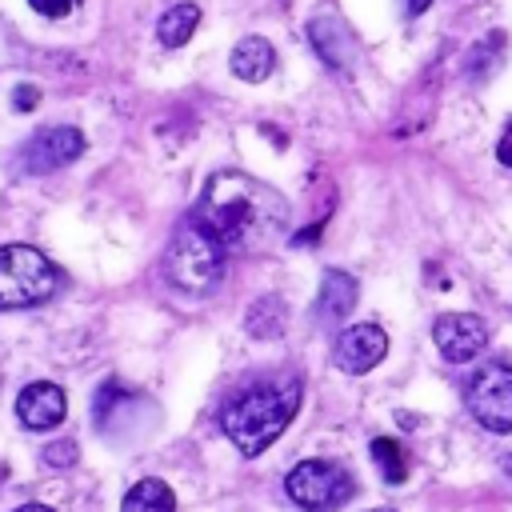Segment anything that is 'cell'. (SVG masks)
<instances>
[{
	"mask_svg": "<svg viewBox=\"0 0 512 512\" xmlns=\"http://www.w3.org/2000/svg\"><path fill=\"white\" fill-rule=\"evenodd\" d=\"M192 220L228 252H264L288 228V204L272 184L240 168H220L208 176Z\"/></svg>",
	"mask_w": 512,
	"mask_h": 512,
	"instance_id": "6da1fadb",
	"label": "cell"
},
{
	"mask_svg": "<svg viewBox=\"0 0 512 512\" xmlns=\"http://www.w3.org/2000/svg\"><path fill=\"white\" fill-rule=\"evenodd\" d=\"M300 408V380H260L252 388H240L224 412H220V428L224 436L244 452V456H260L296 416Z\"/></svg>",
	"mask_w": 512,
	"mask_h": 512,
	"instance_id": "7a4b0ae2",
	"label": "cell"
},
{
	"mask_svg": "<svg viewBox=\"0 0 512 512\" xmlns=\"http://www.w3.org/2000/svg\"><path fill=\"white\" fill-rule=\"evenodd\" d=\"M224 256L228 248L188 216L164 248V280L184 296H212L228 272Z\"/></svg>",
	"mask_w": 512,
	"mask_h": 512,
	"instance_id": "3957f363",
	"label": "cell"
},
{
	"mask_svg": "<svg viewBox=\"0 0 512 512\" xmlns=\"http://www.w3.org/2000/svg\"><path fill=\"white\" fill-rule=\"evenodd\" d=\"M60 284H64V272L32 244L0 248V312L44 304L60 292Z\"/></svg>",
	"mask_w": 512,
	"mask_h": 512,
	"instance_id": "277c9868",
	"label": "cell"
},
{
	"mask_svg": "<svg viewBox=\"0 0 512 512\" xmlns=\"http://www.w3.org/2000/svg\"><path fill=\"white\" fill-rule=\"evenodd\" d=\"M284 488H288V500L300 504L304 512H336L356 492L352 472L336 460H300L288 472Z\"/></svg>",
	"mask_w": 512,
	"mask_h": 512,
	"instance_id": "5b68a950",
	"label": "cell"
},
{
	"mask_svg": "<svg viewBox=\"0 0 512 512\" xmlns=\"http://www.w3.org/2000/svg\"><path fill=\"white\" fill-rule=\"evenodd\" d=\"M464 408L480 428L508 436L512 432V364H484L464 388Z\"/></svg>",
	"mask_w": 512,
	"mask_h": 512,
	"instance_id": "8992f818",
	"label": "cell"
},
{
	"mask_svg": "<svg viewBox=\"0 0 512 512\" xmlns=\"http://www.w3.org/2000/svg\"><path fill=\"white\" fill-rule=\"evenodd\" d=\"M80 152H84V136H80V128H64V124H56V128H40V132L16 152V168H20L24 176H48V172L72 164Z\"/></svg>",
	"mask_w": 512,
	"mask_h": 512,
	"instance_id": "52a82bcc",
	"label": "cell"
},
{
	"mask_svg": "<svg viewBox=\"0 0 512 512\" xmlns=\"http://www.w3.org/2000/svg\"><path fill=\"white\" fill-rule=\"evenodd\" d=\"M432 340L448 364H468L488 348V324L476 312H444L432 324Z\"/></svg>",
	"mask_w": 512,
	"mask_h": 512,
	"instance_id": "ba28073f",
	"label": "cell"
},
{
	"mask_svg": "<svg viewBox=\"0 0 512 512\" xmlns=\"http://www.w3.org/2000/svg\"><path fill=\"white\" fill-rule=\"evenodd\" d=\"M388 356V336L380 324L364 320V324H352L336 336V348H332V360L340 372H352V376H364L372 372L380 360Z\"/></svg>",
	"mask_w": 512,
	"mask_h": 512,
	"instance_id": "9c48e42d",
	"label": "cell"
},
{
	"mask_svg": "<svg viewBox=\"0 0 512 512\" xmlns=\"http://www.w3.org/2000/svg\"><path fill=\"white\" fill-rule=\"evenodd\" d=\"M136 412H152V404L144 396L120 388L116 380H108L92 400V416L108 440H132V424L144 428V420H136Z\"/></svg>",
	"mask_w": 512,
	"mask_h": 512,
	"instance_id": "30bf717a",
	"label": "cell"
},
{
	"mask_svg": "<svg viewBox=\"0 0 512 512\" xmlns=\"http://www.w3.org/2000/svg\"><path fill=\"white\" fill-rule=\"evenodd\" d=\"M68 412V396L60 384L52 380H36V384H24V392L16 396V416L28 432H48L64 420Z\"/></svg>",
	"mask_w": 512,
	"mask_h": 512,
	"instance_id": "8fae6325",
	"label": "cell"
},
{
	"mask_svg": "<svg viewBox=\"0 0 512 512\" xmlns=\"http://www.w3.org/2000/svg\"><path fill=\"white\" fill-rule=\"evenodd\" d=\"M308 40H312V48L320 52V60H324L328 68L344 72V68L352 64V36H348V28H344L336 16H316V20L308 24Z\"/></svg>",
	"mask_w": 512,
	"mask_h": 512,
	"instance_id": "7c38bea8",
	"label": "cell"
},
{
	"mask_svg": "<svg viewBox=\"0 0 512 512\" xmlns=\"http://www.w3.org/2000/svg\"><path fill=\"white\" fill-rule=\"evenodd\" d=\"M356 292H360V288H356V280H352L348 272L328 268L324 280H320V296H316V320H320V324H340V320L352 312Z\"/></svg>",
	"mask_w": 512,
	"mask_h": 512,
	"instance_id": "4fadbf2b",
	"label": "cell"
},
{
	"mask_svg": "<svg viewBox=\"0 0 512 512\" xmlns=\"http://www.w3.org/2000/svg\"><path fill=\"white\" fill-rule=\"evenodd\" d=\"M228 68H232L240 80L260 84V80H268V76H272V68H276V48H272L264 36H244V40L232 48Z\"/></svg>",
	"mask_w": 512,
	"mask_h": 512,
	"instance_id": "5bb4252c",
	"label": "cell"
},
{
	"mask_svg": "<svg viewBox=\"0 0 512 512\" xmlns=\"http://www.w3.org/2000/svg\"><path fill=\"white\" fill-rule=\"evenodd\" d=\"M120 512H176V496L164 480L148 476V480H136L120 504Z\"/></svg>",
	"mask_w": 512,
	"mask_h": 512,
	"instance_id": "9a60e30c",
	"label": "cell"
},
{
	"mask_svg": "<svg viewBox=\"0 0 512 512\" xmlns=\"http://www.w3.org/2000/svg\"><path fill=\"white\" fill-rule=\"evenodd\" d=\"M196 24H200V8H196V4H172V8L156 20V40H160L164 48H180V44L192 40Z\"/></svg>",
	"mask_w": 512,
	"mask_h": 512,
	"instance_id": "2e32d148",
	"label": "cell"
},
{
	"mask_svg": "<svg viewBox=\"0 0 512 512\" xmlns=\"http://www.w3.org/2000/svg\"><path fill=\"white\" fill-rule=\"evenodd\" d=\"M372 460H376V468H380V476L388 484H400L408 476V456L392 436H376L372 440Z\"/></svg>",
	"mask_w": 512,
	"mask_h": 512,
	"instance_id": "e0dca14e",
	"label": "cell"
},
{
	"mask_svg": "<svg viewBox=\"0 0 512 512\" xmlns=\"http://www.w3.org/2000/svg\"><path fill=\"white\" fill-rule=\"evenodd\" d=\"M44 464L48 468H72L76 464V444L72 440H56L44 448Z\"/></svg>",
	"mask_w": 512,
	"mask_h": 512,
	"instance_id": "ac0fdd59",
	"label": "cell"
},
{
	"mask_svg": "<svg viewBox=\"0 0 512 512\" xmlns=\"http://www.w3.org/2000/svg\"><path fill=\"white\" fill-rule=\"evenodd\" d=\"M28 4H32L40 16H48V20H60V16H68V12H72L80 0H28Z\"/></svg>",
	"mask_w": 512,
	"mask_h": 512,
	"instance_id": "d6986e66",
	"label": "cell"
},
{
	"mask_svg": "<svg viewBox=\"0 0 512 512\" xmlns=\"http://www.w3.org/2000/svg\"><path fill=\"white\" fill-rule=\"evenodd\" d=\"M12 100H16V108H20V112H28V108H36V100H40V88H32V84H20V88L12 92Z\"/></svg>",
	"mask_w": 512,
	"mask_h": 512,
	"instance_id": "ffe728a7",
	"label": "cell"
},
{
	"mask_svg": "<svg viewBox=\"0 0 512 512\" xmlns=\"http://www.w3.org/2000/svg\"><path fill=\"white\" fill-rule=\"evenodd\" d=\"M496 160H500L504 168H512V120H508V128H504V136L496 140Z\"/></svg>",
	"mask_w": 512,
	"mask_h": 512,
	"instance_id": "44dd1931",
	"label": "cell"
},
{
	"mask_svg": "<svg viewBox=\"0 0 512 512\" xmlns=\"http://www.w3.org/2000/svg\"><path fill=\"white\" fill-rule=\"evenodd\" d=\"M428 4H432V0H408V16H420Z\"/></svg>",
	"mask_w": 512,
	"mask_h": 512,
	"instance_id": "7402d4cb",
	"label": "cell"
},
{
	"mask_svg": "<svg viewBox=\"0 0 512 512\" xmlns=\"http://www.w3.org/2000/svg\"><path fill=\"white\" fill-rule=\"evenodd\" d=\"M16 512H56V508H48V504H20Z\"/></svg>",
	"mask_w": 512,
	"mask_h": 512,
	"instance_id": "603a6c76",
	"label": "cell"
},
{
	"mask_svg": "<svg viewBox=\"0 0 512 512\" xmlns=\"http://www.w3.org/2000/svg\"><path fill=\"white\" fill-rule=\"evenodd\" d=\"M504 468H508V476H512V456H508V464H504Z\"/></svg>",
	"mask_w": 512,
	"mask_h": 512,
	"instance_id": "cb8c5ba5",
	"label": "cell"
},
{
	"mask_svg": "<svg viewBox=\"0 0 512 512\" xmlns=\"http://www.w3.org/2000/svg\"><path fill=\"white\" fill-rule=\"evenodd\" d=\"M372 512H392V508H372Z\"/></svg>",
	"mask_w": 512,
	"mask_h": 512,
	"instance_id": "d4e9b609",
	"label": "cell"
}]
</instances>
